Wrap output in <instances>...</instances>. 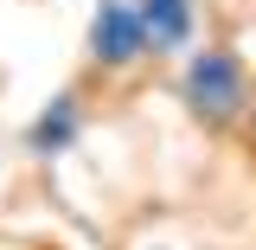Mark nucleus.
Listing matches in <instances>:
<instances>
[{
  "label": "nucleus",
  "mask_w": 256,
  "mask_h": 250,
  "mask_svg": "<svg viewBox=\"0 0 256 250\" xmlns=\"http://www.w3.org/2000/svg\"><path fill=\"white\" fill-rule=\"evenodd\" d=\"M70 141H77V96H52L45 116L32 122V148L38 154H64Z\"/></svg>",
  "instance_id": "obj_3"
},
{
  "label": "nucleus",
  "mask_w": 256,
  "mask_h": 250,
  "mask_svg": "<svg viewBox=\"0 0 256 250\" xmlns=\"http://www.w3.org/2000/svg\"><path fill=\"white\" fill-rule=\"evenodd\" d=\"M141 45H148L141 13H134L128 0H102L96 20H90V52L102 64H128V58H141Z\"/></svg>",
  "instance_id": "obj_2"
},
{
  "label": "nucleus",
  "mask_w": 256,
  "mask_h": 250,
  "mask_svg": "<svg viewBox=\"0 0 256 250\" xmlns=\"http://www.w3.org/2000/svg\"><path fill=\"white\" fill-rule=\"evenodd\" d=\"M134 13L154 32V45H186L192 39V0H141Z\"/></svg>",
  "instance_id": "obj_4"
},
{
  "label": "nucleus",
  "mask_w": 256,
  "mask_h": 250,
  "mask_svg": "<svg viewBox=\"0 0 256 250\" xmlns=\"http://www.w3.org/2000/svg\"><path fill=\"white\" fill-rule=\"evenodd\" d=\"M186 103L198 109V116H212V122H224L237 103H244V64L230 58V52H192L186 64Z\"/></svg>",
  "instance_id": "obj_1"
}]
</instances>
